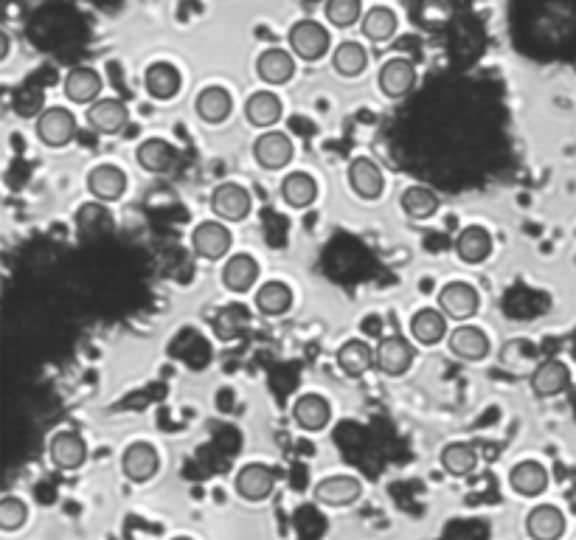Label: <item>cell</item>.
<instances>
[{"label": "cell", "instance_id": "obj_2", "mask_svg": "<svg viewBox=\"0 0 576 540\" xmlns=\"http://www.w3.org/2000/svg\"><path fill=\"white\" fill-rule=\"evenodd\" d=\"M253 209V197L251 192L245 189V186H239V183H231V180H225L220 183L214 192H211V211L225 220V223H239V220H245Z\"/></svg>", "mask_w": 576, "mask_h": 540}, {"label": "cell", "instance_id": "obj_8", "mask_svg": "<svg viewBox=\"0 0 576 540\" xmlns=\"http://www.w3.org/2000/svg\"><path fill=\"white\" fill-rule=\"evenodd\" d=\"M121 470H124V476L130 481L144 484V481H149L161 470V456H158V450L152 448L149 442H133L130 448L124 450V456H121Z\"/></svg>", "mask_w": 576, "mask_h": 540}, {"label": "cell", "instance_id": "obj_28", "mask_svg": "<svg viewBox=\"0 0 576 540\" xmlns=\"http://www.w3.org/2000/svg\"><path fill=\"white\" fill-rule=\"evenodd\" d=\"M509 484L517 495H526V498H534V495L546 493L548 487V470L540 462H520V465L512 467L509 473Z\"/></svg>", "mask_w": 576, "mask_h": 540}, {"label": "cell", "instance_id": "obj_40", "mask_svg": "<svg viewBox=\"0 0 576 540\" xmlns=\"http://www.w3.org/2000/svg\"><path fill=\"white\" fill-rule=\"evenodd\" d=\"M15 110L20 119H31V116H40L43 107V93L37 88H20L15 96Z\"/></svg>", "mask_w": 576, "mask_h": 540}, {"label": "cell", "instance_id": "obj_15", "mask_svg": "<svg viewBox=\"0 0 576 540\" xmlns=\"http://www.w3.org/2000/svg\"><path fill=\"white\" fill-rule=\"evenodd\" d=\"M529 383H532V391L537 397L548 400V397H557L571 386V372L562 360H543L532 372Z\"/></svg>", "mask_w": 576, "mask_h": 540}, {"label": "cell", "instance_id": "obj_26", "mask_svg": "<svg viewBox=\"0 0 576 540\" xmlns=\"http://www.w3.org/2000/svg\"><path fill=\"white\" fill-rule=\"evenodd\" d=\"M456 254L461 262L467 265H478L492 254V237H489L487 228L481 225H467L461 234L456 237Z\"/></svg>", "mask_w": 576, "mask_h": 540}, {"label": "cell", "instance_id": "obj_7", "mask_svg": "<svg viewBox=\"0 0 576 540\" xmlns=\"http://www.w3.org/2000/svg\"><path fill=\"white\" fill-rule=\"evenodd\" d=\"M293 155H296V147H293L290 135L279 133V130H270V133L259 135L256 144H253L256 164L262 166V169H270V172H276L281 166L290 164Z\"/></svg>", "mask_w": 576, "mask_h": 540}, {"label": "cell", "instance_id": "obj_1", "mask_svg": "<svg viewBox=\"0 0 576 540\" xmlns=\"http://www.w3.org/2000/svg\"><path fill=\"white\" fill-rule=\"evenodd\" d=\"M416 360V349L408 338L402 335H388L383 338L377 349H374V366L388 377H399L405 375Z\"/></svg>", "mask_w": 576, "mask_h": 540}, {"label": "cell", "instance_id": "obj_27", "mask_svg": "<svg viewBox=\"0 0 576 540\" xmlns=\"http://www.w3.org/2000/svg\"><path fill=\"white\" fill-rule=\"evenodd\" d=\"M256 279H259V262L248 254H234L222 268V285L234 290V293L251 290L256 285Z\"/></svg>", "mask_w": 576, "mask_h": 540}, {"label": "cell", "instance_id": "obj_10", "mask_svg": "<svg viewBox=\"0 0 576 540\" xmlns=\"http://www.w3.org/2000/svg\"><path fill=\"white\" fill-rule=\"evenodd\" d=\"M363 495V484L355 476H326L315 484V501L324 507H349Z\"/></svg>", "mask_w": 576, "mask_h": 540}, {"label": "cell", "instance_id": "obj_18", "mask_svg": "<svg viewBox=\"0 0 576 540\" xmlns=\"http://www.w3.org/2000/svg\"><path fill=\"white\" fill-rule=\"evenodd\" d=\"M447 346H450V352L461 360H484L489 355V338L487 332L478 330V327H470V324H464V327H456V330L450 332V338H447Z\"/></svg>", "mask_w": 576, "mask_h": 540}, {"label": "cell", "instance_id": "obj_30", "mask_svg": "<svg viewBox=\"0 0 576 540\" xmlns=\"http://www.w3.org/2000/svg\"><path fill=\"white\" fill-rule=\"evenodd\" d=\"M245 119L253 127H273L281 119V99L270 90H256L245 102Z\"/></svg>", "mask_w": 576, "mask_h": 540}, {"label": "cell", "instance_id": "obj_37", "mask_svg": "<svg viewBox=\"0 0 576 540\" xmlns=\"http://www.w3.org/2000/svg\"><path fill=\"white\" fill-rule=\"evenodd\" d=\"M324 15L335 29H349L363 20V0H326Z\"/></svg>", "mask_w": 576, "mask_h": 540}, {"label": "cell", "instance_id": "obj_22", "mask_svg": "<svg viewBox=\"0 0 576 540\" xmlns=\"http://www.w3.org/2000/svg\"><path fill=\"white\" fill-rule=\"evenodd\" d=\"M135 158H138V164L144 166L147 172L163 175V172L175 169V164H178V150H175L169 141H163V138H147V141L138 144Z\"/></svg>", "mask_w": 576, "mask_h": 540}, {"label": "cell", "instance_id": "obj_25", "mask_svg": "<svg viewBox=\"0 0 576 540\" xmlns=\"http://www.w3.org/2000/svg\"><path fill=\"white\" fill-rule=\"evenodd\" d=\"M231 107H234L231 93L225 88H217V85L200 90L197 99H194V113L203 121H208V124H222L231 116Z\"/></svg>", "mask_w": 576, "mask_h": 540}, {"label": "cell", "instance_id": "obj_41", "mask_svg": "<svg viewBox=\"0 0 576 540\" xmlns=\"http://www.w3.org/2000/svg\"><path fill=\"white\" fill-rule=\"evenodd\" d=\"M172 540H192V538H172Z\"/></svg>", "mask_w": 576, "mask_h": 540}, {"label": "cell", "instance_id": "obj_4", "mask_svg": "<svg viewBox=\"0 0 576 540\" xmlns=\"http://www.w3.org/2000/svg\"><path fill=\"white\" fill-rule=\"evenodd\" d=\"M37 138L45 147H65L76 138V119L65 107H45L37 116Z\"/></svg>", "mask_w": 576, "mask_h": 540}, {"label": "cell", "instance_id": "obj_3", "mask_svg": "<svg viewBox=\"0 0 576 540\" xmlns=\"http://www.w3.org/2000/svg\"><path fill=\"white\" fill-rule=\"evenodd\" d=\"M287 43H290L296 57L315 62L321 60L326 51H329L332 40H329V31H326L321 23H315V20H298L296 26L290 29V34H287Z\"/></svg>", "mask_w": 576, "mask_h": 540}, {"label": "cell", "instance_id": "obj_13", "mask_svg": "<svg viewBox=\"0 0 576 540\" xmlns=\"http://www.w3.org/2000/svg\"><path fill=\"white\" fill-rule=\"evenodd\" d=\"M127 119H130V110L121 99H99L88 110V124L96 133L104 135L121 133L127 127Z\"/></svg>", "mask_w": 576, "mask_h": 540}, {"label": "cell", "instance_id": "obj_20", "mask_svg": "<svg viewBox=\"0 0 576 540\" xmlns=\"http://www.w3.org/2000/svg\"><path fill=\"white\" fill-rule=\"evenodd\" d=\"M127 189V175L121 172L119 166L113 164H102L96 169H90L88 175V192L96 200H104V203H113L119 200Z\"/></svg>", "mask_w": 576, "mask_h": 540}, {"label": "cell", "instance_id": "obj_12", "mask_svg": "<svg viewBox=\"0 0 576 540\" xmlns=\"http://www.w3.org/2000/svg\"><path fill=\"white\" fill-rule=\"evenodd\" d=\"M377 85L383 90L388 99H402L408 96L416 85V68L411 60H388L380 68V76H377Z\"/></svg>", "mask_w": 576, "mask_h": 540}, {"label": "cell", "instance_id": "obj_38", "mask_svg": "<svg viewBox=\"0 0 576 540\" xmlns=\"http://www.w3.org/2000/svg\"><path fill=\"white\" fill-rule=\"evenodd\" d=\"M248 321H251V313L245 307H239V304H231V307L220 310L217 321H214V330H217L222 341L225 338H237L239 332L248 327Z\"/></svg>", "mask_w": 576, "mask_h": 540}, {"label": "cell", "instance_id": "obj_31", "mask_svg": "<svg viewBox=\"0 0 576 540\" xmlns=\"http://www.w3.org/2000/svg\"><path fill=\"white\" fill-rule=\"evenodd\" d=\"M335 360L343 369V375L363 377L374 366V349L366 341H357L355 338V341H346V344L340 346Z\"/></svg>", "mask_w": 576, "mask_h": 540}, {"label": "cell", "instance_id": "obj_34", "mask_svg": "<svg viewBox=\"0 0 576 540\" xmlns=\"http://www.w3.org/2000/svg\"><path fill=\"white\" fill-rule=\"evenodd\" d=\"M399 206L414 220H428L439 211V197H436V192H430L428 186H408L399 195Z\"/></svg>", "mask_w": 576, "mask_h": 540}, {"label": "cell", "instance_id": "obj_14", "mask_svg": "<svg viewBox=\"0 0 576 540\" xmlns=\"http://www.w3.org/2000/svg\"><path fill=\"white\" fill-rule=\"evenodd\" d=\"M349 186L363 200H377L385 189V175L371 158H355L349 164Z\"/></svg>", "mask_w": 576, "mask_h": 540}, {"label": "cell", "instance_id": "obj_9", "mask_svg": "<svg viewBox=\"0 0 576 540\" xmlns=\"http://www.w3.org/2000/svg\"><path fill=\"white\" fill-rule=\"evenodd\" d=\"M234 487H237L239 498H245V501H265L276 487V473H273V467L262 465V462H251L239 470Z\"/></svg>", "mask_w": 576, "mask_h": 540}, {"label": "cell", "instance_id": "obj_21", "mask_svg": "<svg viewBox=\"0 0 576 540\" xmlns=\"http://www.w3.org/2000/svg\"><path fill=\"white\" fill-rule=\"evenodd\" d=\"M180 85H183V76L175 65H169V62H155V65H149L147 74H144V88L152 99H158V102H169V99H175L178 96Z\"/></svg>", "mask_w": 576, "mask_h": 540}, {"label": "cell", "instance_id": "obj_29", "mask_svg": "<svg viewBox=\"0 0 576 540\" xmlns=\"http://www.w3.org/2000/svg\"><path fill=\"white\" fill-rule=\"evenodd\" d=\"M281 197L290 209H307L318 197V183L307 172H290L281 180Z\"/></svg>", "mask_w": 576, "mask_h": 540}, {"label": "cell", "instance_id": "obj_19", "mask_svg": "<svg viewBox=\"0 0 576 540\" xmlns=\"http://www.w3.org/2000/svg\"><path fill=\"white\" fill-rule=\"evenodd\" d=\"M526 532L532 540H560L565 535V515L554 504H540L529 512Z\"/></svg>", "mask_w": 576, "mask_h": 540}, {"label": "cell", "instance_id": "obj_39", "mask_svg": "<svg viewBox=\"0 0 576 540\" xmlns=\"http://www.w3.org/2000/svg\"><path fill=\"white\" fill-rule=\"evenodd\" d=\"M29 521V507L20 501V498H3L0 501V526L6 529V532H15L20 526Z\"/></svg>", "mask_w": 576, "mask_h": 540}, {"label": "cell", "instance_id": "obj_36", "mask_svg": "<svg viewBox=\"0 0 576 540\" xmlns=\"http://www.w3.org/2000/svg\"><path fill=\"white\" fill-rule=\"evenodd\" d=\"M442 467L444 473H450V476H470L475 467H478V453H475L473 445H467V442H453V445H447L442 450Z\"/></svg>", "mask_w": 576, "mask_h": 540}, {"label": "cell", "instance_id": "obj_24", "mask_svg": "<svg viewBox=\"0 0 576 540\" xmlns=\"http://www.w3.org/2000/svg\"><path fill=\"white\" fill-rule=\"evenodd\" d=\"M329 417H332V411H329V403L321 394H304L293 405V420L298 422V428H304L310 434L324 431L329 425Z\"/></svg>", "mask_w": 576, "mask_h": 540}, {"label": "cell", "instance_id": "obj_16", "mask_svg": "<svg viewBox=\"0 0 576 540\" xmlns=\"http://www.w3.org/2000/svg\"><path fill=\"white\" fill-rule=\"evenodd\" d=\"M256 74L267 85H287L296 76V60L290 51L281 48H267L256 60Z\"/></svg>", "mask_w": 576, "mask_h": 540}, {"label": "cell", "instance_id": "obj_23", "mask_svg": "<svg viewBox=\"0 0 576 540\" xmlns=\"http://www.w3.org/2000/svg\"><path fill=\"white\" fill-rule=\"evenodd\" d=\"M411 335L422 346H436L447 338V315L439 307H422L411 318Z\"/></svg>", "mask_w": 576, "mask_h": 540}, {"label": "cell", "instance_id": "obj_6", "mask_svg": "<svg viewBox=\"0 0 576 540\" xmlns=\"http://www.w3.org/2000/svg\"><path fill=\"white\" fill-rule=\"evenodd\" d=\"M231 242H234V237H231L228 225L217 223V220H203L192 231L194 254L200 259H208V262H217V259L228 254Z\"/></svg>", "mask_w": 576, "mask_h": 540}, {"label": "cell", "instance_id": "obj_33", "mask_svg": "<svg viewBox=\"0 0 576 540\" xmlns=\"http://www.w3.org/2000/svg\"><path fill=\"white\" fill-rule=\"evenodd\" d=\"M360 29H363L366 40H371V43H385V40H391L397 34V15L388 6H374V9H369L363 15Z\"/></svg>", "mask_w": 576, "mask_h": 540}, {"label": "cell", "instance_id": "obj_11", "mask_svg": "<svg viewBox=\"0 0 576 540\" xmlns=\"http://www.w3.org/2000/svg\"><path fill=\"white\" fill-rule=\"evenodd\" d=\"M48 456L54 467L60 470H76V467L85 465L88 459V445L79 431H60V434L51 436V445H48Z\"/></svg>", "mask_w": 576, "mask_h": 540}, {"label": "cell", "instance_id": "obj_35", "mask_svg": "<svg viewBox=\"0 0 576 540\" xmlns=\"http://www.w3.org/2000/svg\"><path fill=\"white\" fill-rule=\"evenodd\" d=\"M366 65H369V54H366V48L355 43V40L340 43L338 48H335V54H332V68H335L340 76H360L366 71Z\"/></svg>", "mask_w": 576, "mask_h": 540}, {"label": "cell", "instance_id": "obj_32", "mask_svg": "<svg viewBox=\"0 0 576 540\" xmlns=\"http://www.w3.org/2000/svg\"><path fill=\"white\" fill-rule=\"evenodd\" d=\"M256 310L262 315H284L293 307V290L284 282H265L256 290Z\"/></svg>", "mask_w": 576, "mask_h": 540}, {"label": "cell", "instance_id": "obj_5", "mask_svg": "<svg viewBox=\"0 0 576 540\" xmlns=\"http://www.w3.org/2000/svg\"><path fill=\"white\" fill-rule=\"evenodd\" d=\"M481 296L470 282H447L439 290V310H442L450 321H467L478 313Z\"/></svg>", "mask_w": 576, "mask_h": 540}, {"label": "cell", "instance_id": "obj_17", "mask_svg": "<svg viewBox=\"0 0 576 540\" xmlns=\"http://www.w3.org/2000/svg\"><path fill=\"white\" fill-rule=\"evenodd\" d=\"M65 96L74 102V105H93L99 102V93H102V76L96 74L93 68H74L68 71L65 82H62Z\"/></svg>", "mask_w": 576, "mask_h": 540}]
</instances>
